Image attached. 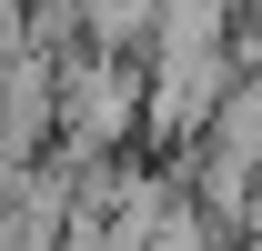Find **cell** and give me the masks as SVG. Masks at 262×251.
Instances as JSON below:
<instances>
[{"label": "cell", "instance_id": "cell-1", "mask_svg": "<svg viewBox=\"0 0 262 251\" xmlns=\"http://www.w3.org/2000/svg\"><path fill=\"white\" fill-rule=\"evenodd\" d=\"M141 131H151V70L111 61V51H71L61 61V161L111 171V151Z\"/></svg>", "mask_w": 262, "mask_h": 251}, {"label": "cell", "instance_id": "cell-2", "mask_svg": "<svg viewBox=\"0 0 262 251\" xmlns=\"http://www.w3.org/2000/svg\"><path fill=\"white\" fill-rule=\"evenodd\" d=\"M202 151H232V161H252V171H262V70H242V91H232L222 131H212Z\"/></svg>", "mask_w": 262, "mask_h": 251}, {"label": "cell", "instance_id": "cell-3", "mask_svg": "<svg viewBox=\"0 0 262 251\" xmlns=\"http://www.w3.org/2000/svg\"><path fill=\"white\" fill-rule=\"evenodd\" d=\"M252 251H262V241H252Z\"/></svg>", "mask_w": 262, "mask_h": 251}]
</instances>
